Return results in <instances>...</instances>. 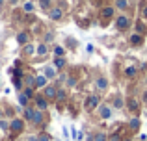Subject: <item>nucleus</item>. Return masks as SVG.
Masks as SVG:
<instances>
[{
  "label": "nucleus",
  "mask_w": 147,
  "mask_h": 141,
  "mask_svg": "<svg viewBox=\"0 0 147 141\" xmlns=\"http://www.w3.org/2000/svg\"><path fill=\"white\" fill-rule=\"evenodd\" d=\"M100 104H102V102H100V97L97 93H91V95H88L86 100H84V110L91 113V112H95Z\"/></svg>",
  "instance_id": "nucleus-1"
},
{
  "label": "nucleus",
  "mask_w": 147,
  "mask_h": 141,
  "mask_svg": "<svg viewBox=\"0 0 147 141\" xmlns=\"http://www.w3.org/2000/svg\"><path fill=\"white\" fill-rule=\"evenodd\" d=\"M130 26H132V19H130L129 15L119 13L117 17H115V28H117L119 32H127Z\"/></svg>",
  "instance_id": "nucleus-2"
},
{
  "label": "nucleus",
  "mask_w": 147,
  "mask_h": 141,
  "mask_svg": "<svg viewBox=\"0 0 147 141\" xmlns=\"http://www.w3.org/2000/svg\"><path fill=\"white\" fill-rule=\"evenodd\" d=\"M24 128H26V121L21 119V117H13V119L9 121V132H13V136L22 134Z\"/></svg>",
  "instance_id": "nucleus-3"
},
{
  "label": "nucleus",
  "mask_w": 147,
  "mask_h": 141,
  "mask_svg": "<svg viewBox=\"0 0 147 141\" xmlns=\"http://www.w3.org/2000/svg\"><path fill=\"white\" fill-rule=\"evenodd\" d=\"M125 108L129 110V113H130V115L138 117V115H140V110H142V102L138 100L136 97H129V98H127V104H125Z\"/></svg>",
  "instance_id": "nucleus-4"
},
{
  "label": "nucleus",
  "mask_w": 147,
  "mask_h": 141,
  "mask_svg": "<svg viewBox=\"0 0 147 141\" xmlns=\"http://www.w3.org/2000/svg\"><path fill=\"white\" fill-rule=\"evenodd\" d=\"M32 102H34V106H36L37 110H41V112H47L49 106H50V100H49L47 97H45L43 93H37L36 97H34V100H32Z\"/></svg>",
  "instance_id": "nucleus-5"
},
{
  "label": "nucleus",
  "mask_w": 147,
  "mask_h": 141,
  "mask_svg": "<svg viewBox=\"0 0 147 141\" xmlns=\"http://www.w3.org/2000/svg\"><path fill=\"white\" fill-rule=\"evenodd\" d=\"M97 113H99L100 119L108 121V119H112V115H114V108H112V104H108V102H102V104L97 108Z\"/></svg>",
  "instance_id": "nucleus-6"
},
{
  "label": "nucleus",
  "mask_w": 147,
  "mask_h": 141,
  "mask_svg": "<svg viewBox=\"0 0 147 141\" xmlns=\"http://www.w3.org/2000/svg\"><path fill=\"white\" fill-rule=\"evenodd\" d=\"M15 41H17L19 47H24V45L32 43V32H30V30H21V32L15 35Z\"/></svg>",
  "instance_id": "nucleus-7"
},
{
  "label": "nucleus",
  "mask_w": 147,
  "mask_h": 141,
  "mask_svg": "<svg viewBox=\"0 0 147 141\" xmlns=\"http://www.w3.org/2000/svg\"><path fill=\"white\" fill-rule=\"evenodd\" d=\"M115 13V7L114 6H102L100 7V17H102V21H100V24L106 26L108 24V19H112Z\"/></svg>",
  "instance_id": "nucleus-8"
},
{
  "label": "nucleus",
  "mask_w": 147,
  "mask_h": 141,
  "mask_svg": "<svg viewBox=\"0 0 147 141\" xmlns=\"http://www.w3.org/2000/svg\"><path fill=\"white\" fill-rule=\"evenodd\" d=\"M45 121H47V119H45V112H41V110L36 108V113H34V119L30 121V124L39 128V126H43V124H45Z\"/></svg>",
  "instance_id": "nucleus-9"
},
{
  "label": "nucleus",
  "mask_w": 147,
  "mask_h": 141,
  "mask_svg": "<svg viewBox=\"0 0 147 141\" xmlns=\"http://www.w3.org/2000/svg\"><path fill=\"white\" fill-rule=\"evenodd\" d=\"M47 15H49V19H50L52 22H60L61 19H63V9H61L60 6H54Z\"/></svg>",
  "instance_id": "nucleus-10"
},
{
  "label": "nucleus",
  "mask_w": 147,
  "mask_h": 141,
  "mask_svg": "<svg viewBox=\"0 0 147 141\" xmlns=\"http://www.w3.org/2000/svg\"><path fill=\"white\" fill-rule=\"evenodd\" d=\"M41 93H43L49 100H56V97H58V86H56V84H49Z\"/></svg>",
  "instance_id": "nucleus-11"
},
{
  "label": "nucleus",
  "mask_w": 147,
  "mask_h": 141,
  "mask_svg": "<svg viewBox=\"0 0 147 141\" xmlns=\"http://www.w3.org/2000/svg\"><path fill=\"white\" fill-rule=\"evenodd\" d=\"M108 78L106 76H102V74H99L97 78H95V89H97V93H102V91H106L108 89Z\"/></svg>",
  "instance_id": "nucleus-12"
},
{
  "label": "nucleus",
  "mask_w": 147,
  "mask_h": 141,
  "mask_svg": "<svg viewBox=\"0 0 147 141\" xmlns=\"http://www.w3.org/2000/svg\"><path fill=\"white\" fill-rule=\"evenodd\" d=\"M69 100V95H67V89L65 87H58V97H56V106L60 108L61 104H65V102Z\"/></svg>",
  "instance_id": "nucleus-13"
},
{
  "label": "nucleus",
  "mask_w": 147,
  "mask_h": 141,
  "mask_svg": "<svg viewBox=\"0 0 147 141\" xmlns=\"http://www.w3.org/2000/svg\"><path fill=\"white\" fill-rule=\"evenodd\" d=\"M49 86V78L45 74H37L36 76V91H43Z\"/></svg>",
  "instance_id": "nucleus-14"
},
{
  "label": "nucleus",
  "mask_w": 147,
  "mask_h": 141,
  "mask_svg": "<svg viewBox=\"0 0 147 141\" xmlns=\"http://www.w3.org/2000/svg\"><path fill=\"white\" fill-rule=\"evenodd\" d=\"M129 43H130V47H134V48L142 47V45H144V35H142V33H136V32H134L132 35L129 37Z\"/></svg>",
  "instance_id": "nucleus-15"
},
{
  "label": "nucleus",
  "mask_w": 147,
  "mask_h": 141,
  "mask_svg": "<svg viewBox=\"0 0 147 141\" xmlns=\"http://www.w3.org/2000/svg\"><path fill=\"white\" fill-rule=\"evenodd\" d=\"M125 104H127V98L121 97V95H115V97L112 98V108L114 110H123Z\"/></svg>",
  "instance_id": "nucleus-16"
},
{
  "label": "nucleus",
  "mask_w": 147,
  "mask_h": 141,
  "mask_svg": "<svg viewBox=\"0 0 147 141\" xmlns=\"http://www.w3.org/2000/svg\"><path fill=\"white\" fill-rule=\"evenodd\" d=\"M43 74L49 78V82H50V80H56V78H58V69H56L54 65H45Z\"/></svg>",
  "instance_id": "nucleus-17"
},
{
  "label": "nucleus",
  "mask_w": 147,
  "mask_h": 141,
  "mask_svg": "<svg viewBox=\"0 0 147 141\" xmlns=\"http://www.w3.org/2000/svg\"><path fill=\"white\" fill-rule=\"evenodd\" d=\"M36 52H37V45L36 43H28V45L22 47V56H24V58H30V56H34Z\"/></svg>",
  "instance_id": "nucleus-18"
},
{
  "label": "nucleus",
  "mask_w": 147,
  "mask_h": 141,
  "mask_svg": "<svg viewBox=\"0 0 147 141\" xmlns=\"http://www.w3.org/2000/svg\"><path fill=\"white\" fill-rule=\"evenodd\" d=\"M49 52H50L49 43H43V41H41V43H37V52H36L37 58H45V56H47Z\"/></svg>",
  "instance_id": "nucleus-19"
},
{
  "label": "nucleus",
  "mask_w": 147,
  "mask_h": 141,
  "mask_svg": "<svg viewBox=\"0 0 147 141\" xmlns=\"http://www.w3.org/2000/svg\"><path fill=\"white\" fill-rule=\"evenodd\" d=\"M140 126H142V121H140V117H132V119L129 121V130L130 132H140Z\"/></svg>",
  "instance_id": "nucleus-20"
},
{
  "label": "nucleus",
  "mask_w": 147,
  "mask_h": 141,
  "mask_svg": "<svg viewBox=\"0 0 147 141\" xmlns=\"http://www.w3.org/2000/svg\"><path fill=\"white\" fill-rule=\"evenodd\" d=\"M52 65H54L58 71L61 72V71L65 69V67H67V59H65V58H58V56H54V59H52Z\"/></svg>",
  "instance_id": "nucleus-21"
},
{
  "label": "nucleus",
  "mask_w": 147,
  "mask_h": 141,
  "mask_svg": "<svg viewBox=\"0 0 147 141\" xmlns=\"http://www.w3.org/2000/svg\"><path fill=\"white\" fill-rule=\"evenodd\" d=\"M134 28H136V33H142V35L147 33V24H145L144 19H138V21L134 22Z\"/></svg>",
  "instance_id": "nucleus-22"
},
{
  "label": "nucleus",
  "mask_w": 147,
  "mask_h": 141,
  "mask_svg": "<svg viewBox=\"0 0 147 141\" xmlns=\"http://www.w3.org/2000/svg\"><path fill=\"white\" fill-rule=\"evenodd\" d=\"M136 76H138V67L136 65H129L125 69V78L127 80H134Z\"/></svg>",
  "instance_id": "nucleus-23"
},
{
  "label": "nucleus",
  "mask_w": 147,
  "mask_h": 141,
  "mask_svg": "<svg viewBox=\"0 0 147 141\" xmlns=\"http://www.w3.org/2000/svg\"><path fill=\"white\" fill-rule=\"evenodd\" d=\"M22 112H24V117H22V119H24L26 123H30V121L34 119V113H36V106H28V108H24Z\"/></svg>",
  "instance_id": "nucleus-24"
},
{
  "label": "nucleus",
  "mask_w": 147,
  "mask_h": 141,
  "mask_svg": "<svg viewBox=\"0 0 147 141\" xmlns=\"http://www.w3.org/2000/svg\"><path fill=\"white\" fill-rule=\"evenodd\" d=\"M11 84H13V87L21 93V91H24L26 84H24V78H11Z\"/></svg>",
  "instance_id": "nucleus-25"
},
{
  "label": "nucleus",
  "mask_w": 147,
  "mask_h": 141,
  "mask_svg": "<svg viewBox=\"0 0 147 141\" xmlns=\"http://www.w3.org/2000/svg\"><path fill=\"white\" fill-rule=\"evenodd\" d=\"M17 102H19V106H21V108H28L32 100H30V98H28V97H26V95L21 91V93H19V97H17Z\"/></svg>",
  "instance_id": "nucleus-26"
},
{
  "label": "nucleus",
  "mask_w": 147,
  "mask_h": 141,
  "mask_svg": "<svg viewBox=\"0 0 147 141\" xmlns=\"http://www.w3.org/2000/svg\"><path fill=\"white\" fill-rule=\"evenodd\" d=\"M34 9H36V4H34L32 0H24V2H22V11H24V13H34Z\"/></svg>",
  "instance_id": "nucleus-27"
},
{
  "label": "nucleus",
  "mask_w": 147,
  "mask_h": 141,
  "mask_svg": "<svg viewBox=\"0 0 147 141\" xmlns=\"http://www.w3.org/2000/svg\"><path fill=\"white\" fill-rule=\"evenodd\" d=\"M114 7L119 9V11H127V9H129V0H115Z\"/></svg>",
  "instance_id": "nucleus-28"
},
{
  "label": "nucleus",
  "mask_w": 147,
  "mask_h": 141,
  "mask_svg": "<svg viewBox=\"0 0 147 141\" xmlns=\"http://www.w3.org/2000/svg\"><path fill=\"white\" fill-rule=\"evenodd\" d=\"M36 76H37V74H26V76H24L26 87H34V89H36Z\"/></svg>",
  "instance_id": "nucleus-29"
},
{
  "label": "nucleus",
  "mask_w": 147,
  "mask_h": 141,
  "mask_svg": "<svg viewBox=\"0 0 147 141\" xmlns=\"http://www.w3.org/2000/svg\"><path fill=\"white\" fill-rule=\"evenodd\" d=\"M52 52H54V56H58V58H63L65 52H67V48L61 47V45H56V47L52 48Z\"/></svg>",
  "instance_id": "nucleus-30"
},
{
  "label": "nucleus",
  "mask_w": 147,
  "mask_h": 141,
  "mask_svg": "<svg viewBox=\"0 0 147 141\" xmlns=\"http://www.w3.org/2000/svg\"><path fill=\"white\" fill-rule=\"evenodd\" d=\"M39 7H41L43 11H47V13H49V11L54 7V6H52V0H39Z\"/></svg>",
  "instance_id": "nucleus-31"
},
{
  "label": "nucleus",
  "mask_w": 147,
  "mask_h": 141,
  "mask_svg": "<svg viewBox=\"0 0 147 141\" xmlns=\"http://www.w3.org/2000/svg\"><path fill=\"white\" fill-rule=\"evenodd\" d=\"M93 141H110V138H108V134H106V132L99 130V132H95V138H93Z\"/></svg>",
  "instance_id": "nucleus-32"
},
{
  "label": "nucleus",
  "mask_w": 147,
  "mask_h": 141,
  "mask_svg": "<svg viewBox=\"0 0 147 141\" xmlns=\"http://www.w3.org/2000/svg\"><path fill=\"white\" fill-rule=\"evenodd\" d=\"M76 76H73V74H69V78H67V82H65V89H73V87L76 86Z\"/></svg>",
  "instance_id": "nucleus-33"
},
{
  "label": "nucleus",
  "mask_w": 147,
  "mask_h": 141,
  "mask_svg": "<svg viewBox=\"0 0 147 141\" xmlns=\"http://www.w3.org/2000/svg\"><path fill=\"white\" fill-rule=\"evenodd\" d=\"M0 130L6 134V132H9V121H6V119H0Z\"/></svg>",
  "instance_id": "nucleus-34"
},
{
  "label": "nucleus",
  "mask_w": 147,
  "mask_h": 141,
  "mask_svg": "<svg viewBox=\"0 0 147 141\" xmlns=\"http://www.w3.org/2000/svg\"><path fill=\"white\" fill-rule=\"evenodd\" d=\"M140 17L144 19V21L147 22V2L144 0V2H142V11H140Z\"/></svg>",
  "instance_id": "nucleus-35"
},
{
  "label": "nucleus",
  "mask_w": 147,
  "mask_h": 141,
  "mask_svg": "<svg viewBox=\"0 0 147 141\" xmlns=\"http://www.w3.org/2000/svg\"><path fill=\"white\" fill-rule=\"evenodd\" d=\"M52 39H54V32H49L43 35V43H52Z\"/></svg>",
  "instance_id": "nucleus-36"
},
{
  "label": "nucleus",
  "mask_w": 147,
  "mask_h": 141,
  "mask_svg": "<svg viewBox=\"0 0 147 141\" xmlns=\"http://www.w3.org/2000/svg\"><path fill=\"white\" fill-rule=\"evenodd\" d=\"M67 48H76V47H78V41H76V39H73V37H69V39H67Z\"/></svg>",
  "instance_id": "nucleus-37"
},
{
  "label": "nucleus",
  "mask_w": 147,
  "mask_h": 141,
  "mask_svg": "<svg viewBox=\"0 0 147 141\" xmlns=\"http://www.w3.org/2000/svg\"><path fill=\"white\" fill-rule=\"evenodd\" d=\"M50 139H52V138H50L47 132H41V134H39V141H50Z\"/></svg>",
  "instance_id": "nucleus-38"
},
{
  "label": "nucleus",
  "mask_w": 147,
  "mask_h": 141,
  "mask_svg": "<svg viewBox=\"0 0 147 141\" xmlns=\"http://www.w3.org/2000/svg\"><path fill=\"white\" fill-rule=\"evenodd\" d=\"M110 141H121V136H119V132H114V134L110 136Z\"/></svg>",
  "instance_id": "nucleus-39"
},
{
  "label": "nucleus",
  "mask_w": 147,
  "mask_h": 141,
  "mask_svg": "<svg viewBox=\"0 0 147 141\" xmlns=\"http://www.w3.org/2000/svg\"><path fill=\"white\" fill-rule=\"evenodd\" d=\"M26 141H39V134H34V136H28Z\"/></svg>",
  "instance_id": "nucleus-40"
},
{
  "label": "nucleus",
  "mask_w": 147,
  "mask_h": 141,
  "mask_svg": "<svg viewBox=\"0 0 147 141\" xmlns=\"http://www.w3.org/2000/svg\"><path fill=\"white\" fill-rule=\"evenodd\" d=\"M86 50H88V52H90V54H91V52L95 50V47H93V45H88V47H86Z\"/></svg>",
  "instance_id": "nucleus-41"
},
{
  "label": "nucleus",
  "mask_w": 147,
  "mask_h": 141,
  "mask_svg": "<svg viewBox=\"0 0 147 141\" xmlns=\"http://www.w3.org/2000/svg\"><path fill=\"white\" fill-rule=\"evenodd\" d=\"M9 4H11V6H15V4H19V0H9Z\"/></svg>",
  "instance_id": "nucleus-42"
},
{
  "label": "nucleus",
  "mask_w": 147,
  "mask_h": 141,
  "mask_svg": "<svg viewBox=\"0 0 147 141\" xmlns=\"http://www.w3.org/2000/svg\"><path fill=\"white\" fill-rule=\"evenodd\" d=\"M0 119H4V110L0 108Z\"/></svg>",
  "instance_id": "nucleus-43"
},
{
  "label": "nucleus",
  "mask_w": 147,
  "mask_h": 141,
  "mask_svg": "<svg viewBox=\"0 0 147 141\" xmlns=\"http://www.w3.org/2000/svg\"><path fill=\"white\" fill-rule=\"evenodd\" d=\"M4 2H6V0H0V6H2V4H4Z\"/></svg>",
  "instance_id": "nucleus-44"
},
{
  "label": "nucleus",
  "mask_w": 147,
  "mask_h": 141,
  "mask_svg": "<svg viewBox=\"0 0 147 141\" xmlns=\"http://www.w3.org/2000/svg\"><path fill=\"white\" fill-rule=\"evenodd\" d=\"M123 141H132V139H123Z\"/></svg>",
  "instance_id": "nucleus-45"
},
{
  "label": "nucleus",
  "mask_w": 147,
  "mask_h": 141,
  "mask_svg": "<svg viewBox=\"0 0 147 141\" xmlns=\"http://www.w3.org/2000/svg\"><path fill=\"white\" fill-rule=\"evenodd\" d=\"M56 141H61V139H56Z\"/></svg>",
  "instance_id": "nucleus-46"
}]
</instances>
